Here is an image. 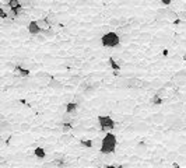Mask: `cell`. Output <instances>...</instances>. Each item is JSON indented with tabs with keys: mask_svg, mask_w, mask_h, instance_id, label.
Wrapping results in <instances>:
<instances>
[{
	"mask_svg": "<svg viewBox=\"0 0 186 168\" xmlns=\"http://www.w3.org/2000/svg\"><path fill=\"white\" fill-rule=\"evenodd\" d=\"M116 136L113 135V133H106L105 137L102 139V146L101 148H99V151L102 153V154H112V153L115 151V148H116Z\"/></svg>",
	"mask_w": 186,
	"mask_h": 168,
	"instance_id": "1",
	"label": "cell"
},
{
	"mask_svg": "<svg viewBox=\"0 0 186 168\" xmlns=\"http://www.w3.org/2000/svg\"><path fill=\"white\" fill-rule=\"evenodd\" d=\"M101 43L104 45L105 48H115L120 43V35L118 32H106L104 34L101 38Z\"/></svg>",
	"mask_w": 186,
	"mask_h": 168,
	"instance_id": "2",
	"label": "cell"
},
{
	"mask_svg": "<svg viewBox=\"0 0 186 168\" xmlns=\"http://www.w3.org/2000/svg\"><path fill=\"white\" fill-rule=\"evenodd\" d=\"M98 122L101 125L102 130H112L115 127V122L111 116H98Z\"/></svg>",
	"mask_w": 186,
	"mask_h": 168,
	"instance_id": "3",
	"label": "cell"
},
{
	"mask_svg": "<svg viewBox=\"0 0 186 168\" xmlns=\"http://www.w3.org/2000/svg\"><path fill=\"white\" fill-rule=\"evenodd\" d=\"M27 30H28V32L31 34V35H39L41 32H42V28L39 27V24H38V21H30L28 22V25H27Z\"/></svg>",
	"mask_w": 186,
	"mask_h": 168,
	"instance_id": "4",
	"label": "cell"
},
{
	"mask_svg": "<svg viewBox=\"0 0 186 168\" xmlns=\"http://www.w3.org/2000/svg\"><path fill=\"white\" fill-rule=\"evenodd\" d=\"M123 85L128 87V88H137V87H143V85H146V83L141 81V80H138V79H128V80L123 81Z\"/></svg>",
	"mask_w": 186,
	"mask_h": 168,
	"instance_id": "5",
	"label": "cell"
},
{
	"mask_svg": "<svg viewBox=\"0 0 186 168\" xmlns=\"http://www.w3.org/2000/svg\"><path fill=\"white\" fill-rule=\"evenodd\" d=\"M13 73L16 74L17 77H28L31 72H30V69L22 67L21 64H17L16 67H14V70H13Z\"/></svg>",
	"mask_w": 186,
	"mask_h": 168,
	"instance_id": "6",
	"label": "cell"
},
{
	"mask_svg": "<svg viewBox=\"0 0 186 168\" xmlns=\"http://www.w3.org/2000/svg\"><path fill=\"white\" fill-rule=\"evenodd\" d=\"M174 81H175L176 84H185L186 83V72L185 70H181V72H178V73H175V76H174Z\"/></svg>",
	"mask_w": 186,
	"mask_h": 168,
	"instance_id": "7",
	"label": "cell"
},
{
	"mask_svg": "<svg viewBox=\"0 0 186 168\" xmlns=\"http://www.w3.org/2000/svg\"><path fill=\"white\" fill-rule=\"evenodd\" d=\"M34 154H35V157L38 160H43V158L46 157V150L43 148V147H37L35 150H34Z\"/></svg>",
	"mask_w": 186,
	"mask_h": 168,
	"instance_id": "8",
	"label": "cell"
},
{
	"mask_svg": "<svg viewBox=\"0 0 186 168\" xmlns=\"http://www.w3.org/2000/svg\"><path fill=\"white\" fill-rule=\"evenodd\" d=\"M178 157H179V153L178 151H168L167 153V160H168V163H175V161H178Z\"/></svg>",
	"mask_w": 186,
	"mask_h": 168,
	"instance_id": "9",
	"label": "cell"
},
{
	"mask_svg": "<svg viewBox=\"0 0 186 168\" xmlns=\"http://www.w3.org/2000/svg\"><path fill=\"white\" fill-rule=\"evenodd\" d=\"M79 108V104L77 102H69V104L66 105V114H74L76 111Z\"/></svg>",
	"mask_w": 186,
	"mask_h": 168,
	"instance_id": "10",
	"label": "cell"
},
{
	"mask_svg": "<svg viewBox=\"0 0 186 168\" xmlns=\"http://www.w3.org/2000/svg\"><path fill=\"white\" fill-rule=\"evenodd\" d=\"M38 24H39V27H41L42 30H49V28H52V27H50V24L46 21V18H45V17H43V18H39V20H38Z\"/></svg>",
	"mask_w": 186,
	"mask_h": 168,
	"instance_id": "11",
	"label": "cell"
},
{
	"mask_svg": "<svg viewBox=\"0 0 186 168\" xmlns=\"http://www.w3.org/2000/svg\"><path fill=\"white\" fill-rule=\"evenodd\" d=\"M132 41V35L130 34H120V43L126 45L129 42Z\"/></svg>",
	"mask_w": 186,
	"mask_h": 168,
	"instance_id": "12",
	"label": "cell"
},
{
	"mask_svg": "<svg viewBox=\"0 0 186 168\" xmlns=\"http://www.w3.org/2000/svg\"><path fill=\"white\" fill-rule=\"evenodd\" d=\"M46 18V21H48L49 24H50V27L55 25L56 22H58V18H56V14H53V13H50V14H48V17H45Z\"/></svg>",
	"mask_w": 186,
	"mask_h": 168,
	"instance_id": "13",
	"label": "cell"
},
{
	"mask_svg": "<svg viewBox=\"0 0 186 168\" xmlns=\"http://www.w3.org/2000/svg\"><path fill=\"white\" fill-rule=\"evenodd\" d=\"M49 87H52V88H62L63 84L60 83V81H58V80L50 79V81H49Z\"/></svg>",
	"mask_w": 186,
	"mask_h": 168,
	"instance_id": "14",
	"label": "cell"
},
{
	"mask_svg": "<svg viewBox=\"0 0 186 168\" xmlns=\"http://www.w3.org/2000/svg\"><path fill=\"white\" fill-rule=\"evenodd\" d=\"M132 28L133 27L130 25V24H126V25H122L119 28V32H120V34H129V32H132Z\"/></svg>",
	"mask_w": 186,
	"mask_h": 168,
	"instance_id": "15",
	"label": "cell"
},
{
	"mask_svg": "<svg viewBox=\"0 0 186 168\" xmlns=\"http://www.w3.org/2000/svg\"><path fill=\"white\" fill-rule=\"evenodd\" d=\"M22 7H30V6H37L38 0H21Z\"/></svg>",
	"mask_w": 186,
	"mask_h": 168,
	"instance_id": "16",
	"label": "cell"
},
{
	"mask_svg": "<svg viewBox=\"0 0 186 168\" xmlns=\"http://www.w3.org/2000/svg\"><path fill=\"white\" fill-rule=\"evenodd\" d=\"M151 104H153V105H161V104H162V98L158 97L157 94H154L153 97H151Z\"/></svg>",
	"mask_w": 186,
	"mask_h": 168,
	"instance_id": "17",
	"label": "cell"
},
{
	"mask_svg": "<svg viewBox=\"0 0 186 168\" xmlns=\"http://www.w3.org/2000/svg\"><path fill=\"white\" fill-rule=\"evenodd\" d=\"M71 139H73V136H71V135H67V133H64L63 136L60 137V142L63 143V144H67V143L71 142Z\"/></svg>",
	"mask_w": 186,
	"mask_h": 168,
	"instance_id": "18",
	"label": "cell"
},
{
	"mask_svg": "<svg viewBox=\"0 0 186 168\" xmlns=\"http://www.w3.org/2000/svg\"><path fill=\"white\" fill-rule=\"evenodd\" d=\"M165 118L162 114H157V115L153 116V122H155V123H161V122H164Z\"/></svg>",
	"mask_w": 186,
	"mask_h": 168,
	"instance_id": "19",
	"label": "cell"
},
{
	"mask_svg": "<svg viewBox=\"0 0 186 168\" xmlns=\"http://www.w3.org/2000/svg\"><path fill=\"white\" fill-rule=\"evenodd\" d=\"M168 10H169V9H158V10H157V17H158V18H161V17H167Z\"/></svg>",
	"mask_w": 186,
	"mask_h": 168,
	"instance_id": "20",
	"label": "cell"
},
{
	"mask_svg": "<svg viewBox=\"0 0 186 168\" xmlns=\"http://www.w3.org/2000/svg\"><path fill=\"white\" fill-rule=\"evenodd\" d=\"M108 62H109V66H111V67L113 69V70H116V72H118V70L120 69V64H118V63H116V60H113V59H112V58L109 59Z\"/></svg>",
	"mask_w": 186,
	"mask_h": 168,
	"instance_id": "21",
	"label": "cell"
},
{
	"mask_svg": "<svg viewBox=\"0 0 186 168\" xmlns=\"http://www.w3.org/2000/svg\"><path fill=\"white\" fill-rule=\"evenodd\" d=\"M81 144L84 147H87V148H91V147L94 146V142H92V140H88V139H83V140H81Z\"/></svg>",
	"mask_w": 186,
	"mask_h": 168,
	"instance_id": "22",
	"label": "cell"
},
{
	"mask_svg": "<svg viewBox=\"0 0 186 168\" xmlns=\"http://www.w3.org/2000/svg\"><path fill=\"white\" fill-rule=\"evenodd\" d=\"M109 24H111L112 27H122V22H120V18H111L109 20Z\"/></svg>",
	"mask_w": 186,
	"mask_h": 168,
	"instance_id": "23",
	"label": "cell"
},
{
	"mask_svg": "<svg viewBox=\"0 0 186 168\" xmlns=\"http://www.w3.org/2000/svg\"><path fill=\"white\" fill-rule=\"evenodd\" d=\"M9 126L11 127V123H9L6 119H1V122H0V129H1V132H4L6 129L9 127Z\"/></svg>",
	"mask_w": 186,
	"mask_h": 168,
	"instance_id": "24",
	"label": "cell"
},
{
	"mask_svg": "<svg viewBox=\"0 0 186 168\" xmlns=\"http://www.w3.org/2000/svg\"><path fill=\"white\" fill-rule=\"evenodd\" d=\"M167 17H168L169 20H178V18H179V17H178V14H176L175 11H172L171 9L168 10V14H167Z\"/></svg>",
	"mask_w": 186,
	"mask_h": 168,
	"instance_id": "25",
	"label": "cell"
},
{
	"mask_svg": "<svg viewBox=\"0 0 186 168\" xmlns=\"http://www.w3.org/2000/svg\"><path fill=\"white\" fill-rule=\"evenodd\" d=\"M155 94L162 98V97H165V95H167V88H165V87H161L159 90H157V91H155Z\"/></svg>",
	"mask_w": 186,
	"mask_h": 168,
	"instance_id": "26",
	"label": "cell"
},
{
	"mask_svg": "<svg viewBox=\"0 0 186 168\" xmlns=\"http://www.w3.org/2000/svg\"><path fill=\"white\" fill-rule=\"evenodd\" d=\"M71 129H73V127H71V123H63V125H62V130H63V133H69Z\"/></svg>",
	"mask_w": 186,
	"mask_h": 168,
	"instance_id": "27",
	"label": "cell"
},
{
	"mask_svg": "<svg viewBox=\"0 0 186 168\" xmlns=\"http://www.w3.org/2000/svg\"><path fill=\"white\" fill-rule=\"evenodd\" d=\"M43 168H58L56 161H49V163H43Z\"/></svg>",
	"mask_w": 186,
	"mask_h": 168,
	"instance_id": "28",
	"label": "cell"
},
{
	"mask_svg": "<svg viewBox=\"0 0 186 168\" xmlns=\"http://www.w3.org/2000/svg\"><path fill=\"white\" fill-rule=\"evenodd\" d=\"M41 34H43L45 37H53V35H55V32H53L52 28H49V30H42Z\"/></svg>",
	"mask_w": 186,
	"mask_h": 168,
	"instance_id": "29",
	"label": "cell"
},
{
	"mask_svg": "<svg viewBox=\"0 0 186 168\" xmlns=\"http://www.w3.org/2000/svg\"><path fill=\"white\" fill-rule=\"evenodd\" d=\"M176 151L179 153V154H182V156H185L186 154V144H181V146L178 147V150Z\"/></svg>",
	"mask_w": 186,
	"mask_h": 168,
	"instance_id": "30",
	"label": "cell"
},
{
	"mask_svg": "<svg viewBox=\"0 0 186 168\" xmlns=\"http://www.w3.org/2000/svg\"><path fill=\"white\" fill-rule=\"evenodd\" d=\"M30 127H31V126L28 125V123H21V125H20V130H22V132H27V130H28V129H30Z\"/></svg>",
	"mask_w": 186,
	"mask_h": 168,
	"instance_id": "31",
	"label": "cell"
},
{
	"mask_svg": "<svg viewBox=\"0 0 186 168\" xmlns=\"http://www.w3.org/2000/svg\"><path fill=\"white\" fill-rule=\"evenodd\" d=\"M178 163L182 164V165H183V164H186V157H185V156L179 154V157H178Z\"/></svg>",
	"mask_w": 186,
	"mask_h": 168,
	"instance_id": "32",
	"label": "cell"
},
{
	"mask_svg": "<svg viewBox=\"0 0 186 168\" xmlns=\"http://www.w3.org/2000/svg\"><path fill=\"white\" fill-rule=\"evenodd\" d=\"M178 17H179V20H186V10L179 11V13H178Z\"/></svg>",
	"mask_w": 186,
	"mask_h": 168,
	"instance_id": "33",
	"label": "cell"
},
{
	"mask_svg": "<svg viewBox=\"0 0 186 168\" xmlns=\"http://www.w3.org/2000/svg\"><path fill=\"white\" fill-rule=\"evenodd\" d=\"M48 74L46 73H37V79H46Z\"/></svg>",
	"mask_w": 186,
	"mask_h": 168,
	"instance_id": "34",
	"label": "cell"
},
{
	"mask_svg": "<svg viewBox=\"0 0 186 168\" xmlns=\"http://www.w3.org/2000/svg\"><path fill=\"white\" fill-rule=\"evenodd\" d=\"M0 168H11V165H10V164H7V163H4V161H3V163H0Z\"/></svg>",
	"mask_w": 186,
	"mask_h": 168,
	"instance_id": "35",
	"label": "cell"
},
{
	"mask_svg": "<svg viewBox=\"0 0 186 168\" xmlns=\"http://www.w3.org/2000/svg\"><path fill=\"white\" fill-rule=\"evenodd\" d=\"M161 3L164 6H171V3H172V0H161Z\"/></svg>",
	"mask_w": 186,
	"mask_h": 168,
	"instance_id": "36",
	"label": "cell"
},
{
	"mask_svg": "<svg viewBox=\"0 0 186 168\" xmlns=\"http://www.w3.org/2000/svg\"><path fill=\"white\" fill-rule=\"evenodd\" d=\"M116 168H125V167H123V165H118Z\"/></svg>",
	"mask_w": 186,
	"mask_h": 168,
	"instance_id": "37",
	"label": "cell"
}]
</instances>
